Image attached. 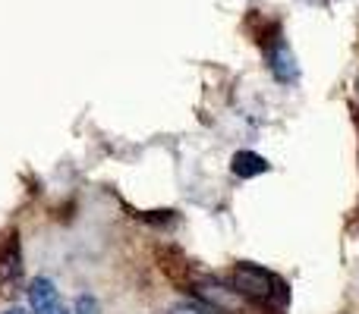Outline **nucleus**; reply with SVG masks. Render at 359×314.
Returning <instances> with one entry per match:
<instances>
[{"label":"nucleus","instance_id":"4","mask_svg":"<svg viewBox=\"0 0 359 314\" xmlns=\"http://www.w3.org/2000/svg\"><path fill=\"white\" fill-rule=\"evenodd\" d=\"M230 170H233L240 179H252V176H262V173H268V160L262 157V155H255V151H240V155H233V164H230Z\"/></svg>","mask_w":359,"mask_h":314},{"label":"nucleus","instance_id":"7","mask_svg":"<svg viewBox=\"0 0 359 314\" xmlns=\"http://www.w3.org/2000/svg\"><path fill=\"white\" fill-rule=\"evenodd\" d=\"M4 314H25V311H22V308H6Z\"/></svg>","mask_w":359,"mask_h":314},{"label":"nucleus","instance_id":"6","mask_svg":"<svg viewBox=\"0 0 359 314\" xmlns=\"http://www.w3.org/2000/svg\"><path fill=\"white\" fill-rule=\"evenodd\" d=\"M76 308H79V314H98V302H95L92 296H79V305H76Z\"/></svg>","mask_w":359,"mask_h":314},{"label":"nucleus","instance_id":"3","mask_svg":"<svg viewBox=\"0 0 359 314\" xmlns=\"http://www.w3.org/2000/svg\"><path fill=\"white\" fill-rule=\"evenodd\" d=\"M22 273V252H19V233H6L0 239V280L16 283Z\"/></svg>","mask_w":359,"mask_h":314},{"label":"nucleus","instance_id":"2","mask_svg":"<svg viewBox=\"0 0 359 314\" xmlns=\"http://www.w3.org/2000/svg\"><path fill=\"white\" fill-rule=\"evenodd\" d=\"M29 302H32V311H35V314H69L67 305L60 302V292H57V286L50 283L48 277L32 280Z\"/></svg>","mask_w":359,"mask_h":314},{"label":"nucleus","instance_id":"1","mask_svg":"<svg viewBox=\"0 0 359 314\" xmlns=\"http://www.w3.org/2000/svg\"><path fill=\"white\" fill-rule=\"evenodd\" d=\"M230 286H233L249 305H265V308H271V305L287 302L284 280L259 264H249V261L246 264H236L233 271H230Z\"/></svg>","mask_w":359,"mask_h":314},{"label":"nucleus","instance_id":"5","mask_svg":"<svg viewBox=\"0 0 359 314\" xmlns=\"http://www.w3.org/2000/svg\"><path fill=\"white\" fill-rule=\"evenodd\" d=\"M168 314H217V311L208 308L205 302H183V305H177V308H170Z\"/></svg>","mask_w":359,"mask_h":314}]
</instances>
